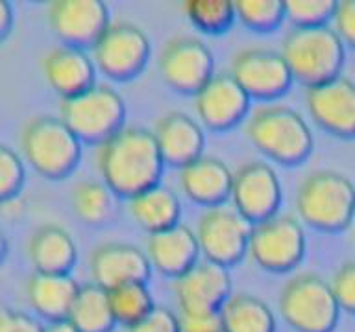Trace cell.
<instances>
[{
    "instance_id": "cell-1",
    "label": "cell",
    "mask_w": 355,
    "mask_h": 332,
    "mask_svg": "<svg viewBox=\"0 0 355 332\" xmlns=\"http://www.w3.org/2000/svg\"><path fill=\"white\" fill-rule=\"evenodd\" d=\"M96 166L104 183L122 198H133L159 185L165 168L154 131L124 126L96 148Z\"/></svg>"
},
{
    "instance_id": "cell-2",
    "label": "cell",
    "mask_w": 355,
    "mask_h": 332,
    "mask_svg": "<svg viewBox=\"0 0 355 332\" xmlns=\"http://www.w3.org/2000/svg\"><path fill=\"white\" fill-rule=\"evenodd\" d=\"M246 133L255 148L282 165H298L313 151L309 124L287 105L257 107L248 118Z\"/></svg>"
},
{
    "instance_id": "cell-3",
    "label": "cell",
    "mask_w": 355,
    "mask_h": 332,
    "mask_svg": "<svg viewBox=\"0 0 355 332\" xmlns=\"http://www.w3.org/2000/svg\"><path fill=\"white\" fill-rule=\"evenodd\" d=\"M282 55L294 80L307 87L340 76L344 43L331 26H294L285 35Z\"/></svg>"
},
{
    "instance_id": "cell-4",
    "label": "cell",
    "mask_w": 355,
    "mask_h": 332,
    "mask_svg": "<svg viewBox=\"0 0 355 332\" xmlns=\"http://www.w3.org/2000/svg\"><path fill=\"white\" fill-rule=\"evenodd\" d=\"M22 157L33 170L49 179H63L82 159V140L60 116L39 115L21 131Z\"/></svg>"
},
{
    "instance_id": "cell-5",
    "label": "cell",
    "mask_w": 355,
    "mask_h": 332,
    "mask_svg": "<svg viewBox=\"0 0 355 332\" xmlns=\"http://www.w3.org/2000/svg\"><path fill=\"white\" fill-rule=\"evenodd\" d=\"M300 218L320 231H340L355 218V187L340 172L316 170L296 194Z\"/></svg>"
},
{
    "instance_id": "cell-6",
    "label": "cell",
    "mask_w": 355,
    "mask_h": 332,
    "mask_svg": "<svg viewBox=\"0 0 355 332\" xmlns=\"http://www.w3.org/2000/svg\"><path fill=\"white\" fill-rule=\"evenodd\" d=\"M279 314L298 332H333L340 306L331 282L316 273H300L279 293Z\"/></svg>"
},
{
    "instance_id": "cell-7",
    "label": "cell",
    "mask_w": 355,
    "mask_h": 332,
    "mask_svg": "<svg viewBox=\"0 0 355 332\" xmlns=\"http://www.w3.org/2000/svg\"><path fill=\"white\" fill-rule=\"evenodd\" d=\"M60 118L82 142L100 144L124 127L126 104L111 85L94 83L83 93L61 100Z\"/></svg>"
},
{
    "instance_id": "cell-8",
    "label": "cell",
    "mask_w": 355,
    "mask_h": 332,
    "mask_svg": "<svg viewBox=\"0 0 355 332\" xmlns=\"http://www.w3.org/2000/svg\"><path fill=\"white\" fill-rule=\"evenodd\" d=\"M254 223L235 207L216 205L198 218L196 238L205 260L230 268L248 253Z\"/></svg>"
},
{
    "instance_id": "cell-9",
    "label": "cell",
    "mask_w": 355,
    "mask_h": 332,
    "mask_svg": "<svg viewBox=\"0 0 355 332\" xmlns=\"http://www.w3.org/2000/svg\"><path fill=\"white\" fill-rule=\"evenodd\" d=\"M248 253L266 271L283 273L293 270L305 255L304 227L294 216L287 214H276L255 223Z\"/></svg>"
},
{
    "instance_id": "cell-10",
    "label": "cell",
    "mask_w": 355,
    "mask_h": 332,
    "mask_svg": "<svg viewBox=\"0 0 355 332\" xmlns=\"http://www.w3.org/2000/svg\"><path fill=\"white\" fill-rule=\"evenodd\" d=\"M150 57V41L144 30L133 22L116 21L93 46V61L105 76L126 82L143 72Z\"/></svg>"
},
{
    "instance_id": "cell-11",
    "label": "cell",
    "mask_w": 355,
    "mask_h": 332,
    "mask_svg": "<svg viewBox=\"0 0 355 332\" xmlns=\"http://www.w3.org/2000/svg\"><path fill=\"white\" fill-rule=\"evenodd\" d=\"M159 71L166 85L174 91L196 94L215 76V57L204 41L193 35H180L161 50Z\"/></svg>"
},
{
    "instance_id": "cell-12",
    "label": "cell",
    "mask_w": 355,
    "mask_h": 332,
    "mask_svg": "<svg viewBox=\"0 0 355 332\" xmlns=\"http://www.w3.org/2000/svg\"><path fill=\"white\" fill-rule=\"evenodd\" d=\"M283 190L279 177L263 160H248L233 172V207L252 223H261L277 214Z\"/></svg>"
},
{
    "instance_id": "cell-13",
    "label": "cell",
    "mask_w": 355,
    "mask_h": 332,
    "mask_svg": "<svg viewBox=\"0 0 355 332\" xmlns=\"http://www.w3.org/2000/svg\"><path fill=\"white\" fill-rule=\"evenodd\" d=\"M232 74L250 98L274 100L288 91L293 74L282 52L266 48H244L232 61Z\"/></svg>"
},
{
    "instance_id": "cell-14",
    "label": "cell",
    "mask_w": 355,
    "mask_h": 332,
    "mask_svg": "<svg viewBox=\"0 0 355 332\" xmlns=\"http://www.w3.org/2000/svg\"><path fill=\"white\" fill-rule=\"evenodd\" d=\"M52 32L63 44L93 48L110 26V10L102 0H54L49 6Z\"/></svg>"
},
{
    "instance_id": "cell-15",
    "label": "cell",
    "mask_w": 355,
    "mask_h": 332,
    "mask_svg": "<svg viewBox=\"0 0 355 332\" xmlns=\"http://www.w3.org/2000/svg\"><path fill=\"white\" fill-rule=\"evenodd\" d=\"M305 104L313 120L335 137H355V82L337 76L307 87Z\"/></svg>"
},
{
    "instance_id": "cell-16",
    "label": "cell",
    "mask_w": 355,
    "mask_h": 332,
    "mask_svg": "<svg viewBox=\"0 0 355 332\" xmlns=\"http://www.w3.org/2000/svg\"><path fill=\"white\" fill-rule=\"evenodd\" d=\"M174 293L182 312H220L232 297L230 270L211 260H198L174 281Z\"/></svg>"
},
{
    "instance_id": "cell-17",
    "label": "cell",
    "mask_w": 355,
    "mask_h": 332,
    "mask_svg": "<svg viewBox=\"0 0 355 332\" xmlns=\"http://www.w3.org/2000/svg\"><path fill=\"white\" fill-rule=\"evenodd\" d=\"M194 107L202 124L224 131L246 116L250 96L230 72H218L194 94Z\"/></svg>"
},
{
    "instance_id": "cell-18",
    "label": "cell",
    "mask_w": 355,
    "mask_h": 332,
    "mask_svg": "<svg viewBox=\"0 0 355 332\" xmlns=\"http://www.w3.org/2000/svg\"><path fill=\"white\" fill-rule=\"evenodd\" d=\"M89 273L94 284L113 290L128 282H146L152 275L146 251L126 242H105L89 257Z\"/></svg>"
},
{
    "instance_id": "cell-19",
    "label": "cell",
    "mask_w": 355,
    "mask_h": 332,
    "mask_svg": "<svg viewBox=\"0 0 355 332\" xmlns=\"http://www.w3.org/2000/svg\"><path fill=\"white\" fill-rule=\"evenodd\" d=\"M43 74L61 100L71 98L93 87L96 65L83 48L58 44L43 55Z\"/></svg>"
},
{
    "instance_id": "cell-20",
    "label": "cell",
    "mask_w": 355,
    "mask_h": 332,
    "mask_svg": "<svg viewBox=\"0 0 355 332\" xmlns=\"http://www.w3.org/2000/svg\"><path fill=\"white\" fill-rule=\"evenodd\" d=\"M146 257L159 273L178 279L200 260L196 231L176 223L165 231L152 232L146 242Z\"/></svg>"
},
{
    "instance_id": "cell-21",
    "label": "cell",
    "mask_w": 355,
    "mask_h": 332,
    "mask_svg": "<svg viewBox=\"0 0 355 332\" xmlns=\"http://www.w3.org/2000/svg\"><path fill=\"white\" fill-rule=\"evenodd\" d=\"M154 137L165 165L183 168L204 155V131L198 122L182 111H171L161 116L155 122Z\"/></svg>"
},
{
    "instance_id": "cell-22",
    "label": "cell",
    "mask_w": 355,
    "mask_h": 332,
    "mask_svg": "<svg viewBox=\"0 0 355 332\" xmlns=\"http://www.w3.org/2000/svg\"><path fill=\"white\" fill-rule=\"evenodd\" d=\"M180 187L194 203L216 207L232 198L233 172L224 160L202 155L180 168Z\"/></svg>"
},
{
    "instance_id": "cell-23",
    "label": "cell",
    "mask_w": 355,
    "mask_h": 332,
    "mask_svg": "<svg viewBox=\"0 0 355 332\" xmlns=\"http://www.w3.org/2000/svg\"><path fill=\"white\" fill-rule=\"evenodd\" d=\"M80 284L69 273L33 271L26 282L28 304L37 315L52 323L69 317Z\"/></svg>"
},
{
    "instance_id": "cell-24",
    "label": "cell",
    "mask_w": 355,
    "mask_h": 332,
    "mask_svg": "<svg viewBox=\"0 0 355 332\" xmlns=\"http://www.w3.org/2000/svg\"><path fill=\"white\" fill-rule=\"evenodd\" d=\"M28 259L41 273H69L78 259L71 232L55 223H44L28 240Z\"/></svg>"
},
{
    "instance_id": "cell-25",
    "label": "cell",
    "mask_w": 355,
    "mask_h": 332,
    "mask_svg": "<svg viewBox=\"0 0 355 332\" xmlns=\"http://www.w3.org/2000/svg\"><path fill=\"white\" fill-rule=\"evenodd\" d=\"M130 214L137 225L152 234L180 223L182 203L171 188L155 185L130 198Z\"/></svg>"
},
{
    "instance_id": "cell-26",
    "label": "cell",
    "mask_w": 355,
    "mask_h": 332,
    "mask_svg": "<svg viewBox=\"0 0 355 332\" xmlns=\"http://www.w3.org/2000/svg\"><path fill=\"white\" fill-rule=\"evenodd\" d=\"M224 332H276V317L263 299L235 293L220 308Z\"/></svg>"
},
{
    "instance_id": "cell-27",
    "label": "cell",
    "mask_w": 355,
    "mask_h": 332,
    "mask_svg": "<svg viewBox=\"0 0 355 332\" xmlns=\"http://www.w3.org/2000/svg\"><path fill=\"white\" fill-rule=\"evenodd\" d=\"M78 332H111L116 321L113 317L107 290L94 282L83 284L72 303L69 317Z\"/></svg>"
},
{
    "instance_id": "cell-28",
    "label": "cell",
    "mask_w": 355,
    "mask_h": 332,
    "mask_svg": "<svg viewBox=\"0 0 355 332\" xmlns=\"http://www.w3.org/2000/svg\"><path fill=\"white\" fill-rule=\"evenodd\" d=\"M115 196L104 181L85 179L72 188V209L89 225H104L115 216Z\"/></svg>"
},
{
    "instance_id": "cell-29",
    "label": "cell",
    "mask_w": 355,
    "mask_h": 332,
    "mask_svg": "<svg viewBox=\"0 0 355 332\" xmlns=\"http://www.w3.org/2000/svg\"><path fill=\"white\" fill-rule=\"evenodd\" d=\"M113 317L126 329L141 321L155 304L152 301L146 282H128L107 292Z\"/></svg>"
},
{
    "instance_id": "cell-30",
    "label": "cell",
    "mask_w": 355,
    "mask_h": 332,
    "mask_svg": "<svg viewBox=\"0 0 355 332\" xmlns=\"http://www.w3.org/2000/svg\"><path fill=\"white\" fill-rule=\"evenodd\" d=\"M183 13L205 33H224L235 21V4L230 0H185Z\"/></svg>"
},
{
    "instance_id": "cell-31",
    "label": "cell",
    "mask_w": 355,
    "mask_h": 332,
    "mask_svg": "<svg viewBox=\"0 0 355 332\" xmlns=\"http://www.w3.org/2000/svg\"><path fill=\"white\" fill-rule=\"evenodd\" d=\"M233 4L243 24L255 32H272L287 19L285 2L282 0H239Z\"/></svg>"
},
{
    "instance_id": "cell-32",
    "label": "cell",
    "mask_w": 355,
    "mask_h": 332,
    "mask_svg": "<svg viewBox=\"0 0 355 332\" xmlns=\"http://www.w3.org/2000/svg\"><path fill=\"white\" fill-rule=\"evenodd\" d=\"M337 10L335 0H288L285 2L287 19L294 26H324Z\"/></svg>"
},
{
    "instance_id": "cell-33",
    "label": "cell",
    "mask_w": 355,
    "mask_h": 332,
    "mask_svg": "<svg viewBox=\"0 0 355 332\" xmlns=\"http://www.w3.org/2000/svg\"><path fill=\"white\" fill-rule=\"evenodd\" d=\"M26 181V168L15 149L0 144V203L15 198Z\"/></svg>"
},
{
    "instance_id": "cell-34",
    "label": "cell",
    "mask_w": 355,
    "mask_h": 332,
    "mask_svg": "<svg viewBox=\"0 0 355 332\" xmlns=\"http://www.w3.org/2000/svg\"><path fill=\"white\" fill-rule=\"evenodd\" d=\"M331 288L340 310L355 314V260L344 262L331 279Z\"/></svg>"
},
{
    "instance_id": "cell-35",
    "label": "cell",
    "mask_w": 355,
    "mask_h": 332,
    "mask_svg": "<svg viewBox=\"0 0 355 332\" xmlns=\"http://www.w3.org/2000/svg\"><path fill=\"white\" fill-rule=\"evenodd\" d=\"M128 332H180V315L166 306H154Z\"/></svg>"
},
{
    "instance_id": "cell-36",
    "label": "cell",
    "mask_w": 355,
    "mask_h": 332,
    "mask_svg": "<svg viewBox=\"0 0 355 332\" xmlns=\"http://www.w3.org/2000/svg\"><path fill=\"white\" fill-rule=\"evenodd\" d=\"M333 30L337 32L344 46L348 44L355 48V0L337 2V10L333 15Z\"/></svg>"
},
{
    "instance_id": "cell-37",
    "label": "cell",
    "mask_w": 355,
    "mask_h": 332,
    "mask_svg": "<svg viewBox=\"0 0 355 332\" xmlns=\"http://www.w3.org/2000/svg\"><path fill=\"white\" fill-rule=\"evenodd\" d=\"M180 332H224L220 312H180Z\"/></svg>"
},
{
    "instance_id": "cell-38",
    "label": "cell",
    "mask_w": 355,
    "mask_h": 332,
    "mask_svg": "<svg viewBox=\"0 0 355 332\" xmlns=\"http://www.w3.org/2000/svg\"><path fill=\"white\" fill-rule=\"evenodd\" d=\"M41 325L33 315L22 310L0 306V332H43Z\"/></svg>"
},
{
    "instance_id": "cell-39",
    "label": "cell",
    "mask_w": 355,
    "mask_h": 332,
    "mask_svg": "<svg viewBox=\"0 0 355 332\" xmlns=\"http://www.w3.org/2000/svg\"><path fill=\"white\" fill-rule=\"evenodd\" d=\"M0 210H2V214H4L8 220H19V218L24 214V201H22L19 196L6 199V201L0 203Z\"/></svg>"
},
{
    "instance_id": "cell-40",
    "label": "cell",
    "mask_w": 355,
    "mask_h": 332,
    "mask_svg": "<svg viewBox=\"0 0 355 332\" xmlns=\"http://www.w3.org/2000/svg\"><path fill=\"white\" fill-rule=\"evenodd\" d=\"M13 19H15V15H13V8H11L10 2L0 0V41L8 37V33L11 32Z\"/></svg>"
},
{
    "instance_id": "cell-41",
    "label": "cell",
    "mask_w": 355,
    "mask_h": 332,
    "mask_svg": "<svg viewBox=\"0 0 355 332\" xmlns=\"http://www.w3.org/2000/svg\"><path fill=\"white\" fill-rule=\"evenodd\" d=\"M43 332H78V329L72 325L69 320L63 321H52L49 325H44Z\"/></svg>"
},
{
    "instance_id": "cell-42",
    "label": "cell",
    "mask_w": 355,
    "mask_h": 332,
    "mask_svg": "<svg viewBox=\"0 0 355 332\" xmlns=\"http://www.w3.org/2000/svg\"><path fill=\"white\" fill-rule=\"evenodd\" d=\"M6 255H8V238H6L2 227H0V264L4 262Z\"/></svg>"
}]
</instances>
